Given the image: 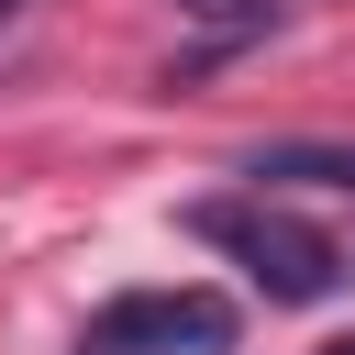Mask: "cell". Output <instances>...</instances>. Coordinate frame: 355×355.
I'll list each match as a JSON object with an SVG mask.
<instances>
[{"label":"cell","mask_w":355,"mask_h":355,"mask_svg":"<svg viewBox=\"0 0 355 355\" xmlns=\"http://www.w3.org/2000/svg\"><path fill=\"white\" fill-rule=\"evenodd\" d=\"M333 355H355V344H333Z\"/></svg>","instance_id":"obj_6"},{"label":"cell","mask_w":355,"mask_h":355,"mask_svg":"<svg viewBox=\"0 0 355 355\" xmlns=\"http://www.w3.org/2000/svg\"><path fill=\"white\" fill-rule=\"evenodd\" d=\"M189 233H200V244H222V255H233L277 311H311V300H333V288L355 277V255H344L333 233H311L300 211H277L266 189H255V200H200V211H189Z\"/></svg>","instance_id":"obj_1"},{"label":"cell","mask_w":355,"mask_h":355,"mask_svg":"<svg viewBox=\"0 0 355 355\" xmlns=\"http://www.w3.org/2000/svg\"><path fill=\"white\" fill-rule=\"evenodd\" d=\"M255 189L266 178H311V189H355V144H266L255 166H244Z\"/></svg>","instance_id":"obj_3"},{"label":"cell","mask_w":355,"mask_h":355,"mask_svg":"<svg viewBox=\"0 0 355 355\" xmlns=\"http://www.w3.org/2000/svg\"><path fill=\"white\" fill-rule=\"evenodd\" d=\"M11 11H22V0H0V22H11Z\"/></svg>","instance_id":"obj_5"},{"label":"cell","mask_w":355,"mask_h":355,"mask_svg":"<svg viewBox=\"0 0 355 355\" xmlns=\"http://www.w3.org/2000/svg\"><path fill=\"white\" fill-rule=\"evenodd\" d=\"M189 22H211V33H255V22H277V0H178Z\"/></svg>","instance_id":"obj_4"},{"label":"cell","mask_w":355,"mask_h":355,"mask_svg":"<svg viewBox=\"0 0 355 355\" xmlns=\"http://www.w3.org/2000/svg\"><path fill=\"white\" fill-rule=\"evenodd\" d=\"M222 344H233L222 288H122L89 322V355H222Z\"/></svg>","instance_id":"obj_2"}]
</instances>
